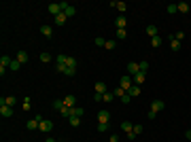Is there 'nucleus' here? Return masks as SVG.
<instances>
[{
	"instance_id": "22",
	"label": "nucleus",
	"mask_w": 191,
	"mask_h": 142,
	"mask_svg": "<svg viewBox=\"0 0 191 142\" xmlns=\"http://www.w3.org/2000/svg\"><path fill=\"white\" fill-rule=\"evenodd\" d=\"M51 59H53L51 53H47V51H43V53H40V62H43V64H49Z\"/></svg>"
},
{
	"instance_id": "14",
	"label": "nucleus",
	"mask_w": 191,
	"mask_h": 142,
	"mask_svg": "<svg viewBox=\"0 0 191 142\" xmlns=\"http://www.w3.org/2000/svg\"><path fill=\"white\" fill-rule=\"evenodd\" d=\"M40 34L45 36V38H51V36H53V28H51V25H40Z\"/></svg>"
},
{
	"instance_id": "25",
	"label": "nucleus",
	"mask_w": 191,
	"mask_h": 142,
	"mask_svg": "<svg viewBox=\"0 0 191 142\" xmlns=\"http://www.w3.org/2000/svg\"><path fill=\"white\" fill-rule=\"evenodd\" d=\"M128 94H130L132 98H136V95H140V87H138V85H132V87H130V91H128Z\"/></svg>"
},
{
	"instance_id": "26",
	"label": "nucleus",
	"mask_w": 191,
	"mask_h": 142,
	"mask_svg": "<svg viewBox=\"0 0 191 142\" xmlns=\"http://www.w3.org/2000/svg\"><path fill=\"white\" fill-rule=\"evenodd\" d=\"M147 34L151 36V38H153V36H157V25H153V24L147 25Z\"/></svg>"
},
{
	"instance_id": "28",
	"label": "nucleus",
	"mask_w": 191,
	"mask_h": 142,
	"mask_svg": "<svg viewBox=\"0 0 191 142\" xmlns=\"http://www.w3.org/2000/svg\"><path fill=\"white\" fill-rule=\"evenodd\" d=\"M161 43H164V40H161V38H159V34L157 36H153V38H151V45H153V47H161Z\"/></svg>"
},
{
	"instance_id": "12",
	"label": "nucleus",
	"mask_w": 191,
	"mask_h": 142,
	"mask_svg": "<svg viewBox=\"0 0 191 142\" xmlns=\"http://www.w3.org/2000/svg\"><path fill=\"white\" fill-rule=\"evenodd\" d=\"M108 121H110L108 110H100V112H98V123H106V125H108Z\"/></svg>"
},
{
	"instance_id": "29",
	"label": "nucleus",
	"mask_w": 191,
	"mask_h": 142,
	"mask_svg": "<svg viewBox=\"0 0 191 142\" xmlns=\"http://www.w3.org/2000/svg\"><path fill=\"white\" fill-rule=\"evenodd\" d=\"M113 94H115V98H119V100H121L128 91H125V89H121V87H117V89H113Z\"/></svg>"
},
{
	"instance_id": "15",
	"label": "nucleus",
	"mask_w": 191,
	"mask_h": 142,
	"mask_svg": "<svg viewBox=\"0 0 191 142\" xmlns=\"http://www.w3.org/2000/svg\"><path fill=\"white\" fill-rule=\"evenodd\" d=\"M58 66H62V64H58ZM64 66H66V68H70V70H77V59H74V57H66Z\"/></svg>"
},
{
	"instance_id": "31",
	"label": "nucleus",
	"mask_w": 191,
	"mask_h": 142,
	"mask_svg": "<svg viewBox=\"0 0 191 142\" xmlns=\"http://www.w3.org/2000/svg\"><path fill=\"white\" fill-rule=\"evenodd\" d=\"M68 121H70L72 127H79V125H81V117H70Z\"/></svg>"
},
{
	"instance_id": "10",
	"label": "nucleus",
	"mask_w": 191,
	"mask_h": 142,
	"mask_svg": "<svg viewBox=\"0 0 191 142\" xmlns=\"http://www.w3.org/2000/svg\"><path fill=\"white\" fill-rule=\"evenodd\" d=\"M49 13H51L53 17H58V15L62 13V4H60V2H53V4H49Z\"/></svg>"
},
{
	"instance_id": "19",
	"label": "nucleus",
	"mask_w": 191,
	"mask_h": 142,
	"mask_svg": "<svg viewBox=\"0 0 191 142\" xmlns=\"http://www.w3.org/2000/svg\"><path fill=\"white\" fill-rule=\"evenodd\" d=\"M170 47H172V51H179V49H180V40H176L174 34L170 36Z\"/></svg>"
},
{
	"instance_id": "5",
	"label": "nucleus",
	"mask_w": 191,
	"mask_h": 142,
	"mask_svg": "<svg viewBox=\"0 0 191 142\" xmlns=\"http://www.w3.org/2000/svg\"><path fill=\"white\" fill-rule=\"evenodd\" d=\"M11 62L13 59L9 57V55H2V57H0V74H4V70L11 66Z\"/></svg>"
},
{
	"instance_id": "45",
	"label": "nucleus",
	"mask_w": 191,
	"mask_h": 142,
	"mask_svg": "<svg viewBox=\"0 0 191 142\" xmlns=\"http://www.w3.org/2000/svg\"><path fill=\"white\" fill-rule=\"evenodd\" d=\"M45 142H55V138H47V140H45Z\"/></svg>"
},
{
	"instance_id": "17",
	"label": "nucleus",
	"mask_w": 191,
	"mask_h": 142,
	"mask_svg": "<svg viewBox=\"0 0 191 142\" xmlns=\"http://www.w3.org/2000/svg\"><path fill=\"white\" fill-rule=\"evenodd\" d=\"M15 59H17V62H19V64H26V62H28V51H19V53H17V55H15Z\"/></svg>"
},
{
	"instance_id": "24",
	"label": "nucleus",
	"mask_w": 191,
	"mask_h": 142,
	"mask_svg": "<svg viewBox=\"0 0 191 142\" xmlns=\"http://www.w3.org/2000/svg\"><path fill=\"white\" fill-rule=\"evenodd\" d=\"M113 100H115V94H113V91H106V94H102V102H113Z\"/></svg>"
},
{
	"instance_id": "3",
	"label": "nucleus",
	"mask_w": 191,
	"mask_h": 142,
	"mask_svg": "<svg viewBox=\"0 0 191 142\" xmlns=\"http://www.w3.org/2000/svg\"><path fill=\"white\" fill-rule=\"evenodd\" d=\"M132 85H134L132 76H130V74H123V76H121V81H119V87H121V89H125V91H130Z\"/></svg>"
},
{
	"instance_id": "7",
	"label": "nucleus",
	"mask_w": 191,
	"mask_h": 142,
	"mask_svg": "<svg viewBox=\"0 0 191 142\" xmlns=\"http://www.w3.org/2000/svg\"><path fill=\"white\" fill-rule=\"evenodd\" d=\"M2 104L15 106V104H17V98H15V95H4V98H0V106H2Z\"/></svg>"
},
{
	"instance_id": "4",
	"label": "nucleus",
	"mask_w": 191,
	"mask_h": 142,
	"mask_svg": "<svg viewBox=\"0 0 191 142\" xmlns=\"http://www.w3.org/2000/svg\"><path fill=\"white\" fill-rule=\"evenodd\" d=\"M38 130L45 131V134H49V131L53 130V121H49V119H43V121H40V125H38Z\"/></svg>"
},
{
	"instance_id": "43",
	"label": "nucleus",
	"mask_w": 191,
	"mask_h": 142,
	"mask_svg": "<svg viewBox=\"0 0 191 142\" xmlns=\"http://www.w3.org/2000/svg\"><path fill=\"white\" fill-rule=\"evenodd\" d=\"M94 100L96 102H102V94H94Z\"/></svg>"
},
{
	"instance_id": "9",
	"label": "nucleus",
	"mask_w": 191,
	"mask_h": 142,
	"mask_svg": "<svg viewBox=\"0 0 191 142\" xmlns=\"http://www.w3.org/2000/svg\"><path fill=\"white\" fill-rule=\"evenodd\" d=\"M0 117H4V119L13 117V106H7V104H2V106H0Z\"/></svg>"
},
{
	"instance_id": "21",
	"label": "nucleus",
	"mask_w": 191,
	"mask_h": 142,
	"mask_svg": "<svg viewBox=\"0 0 191 142\" xmlns=\"http://www.w3.org/2000/svg\"><path fill=\"white\" fill-rule=\"evenodd\" d=\"M66 21H68V17H66L64 13H60V15L55 17V25H64V24H66Z\"/></svg>"
},
{
	"instance_id": "44",
	"label": "nucleus",
	"mask_w": 191,
	"mask_h": 142,
	"mask_svg": "<svg viewBox=\"0 0 191 142\" xmlns=\"http://www.w3.org/2000/svg\"><path fill=\"white\" fill-rule=\"evenodd\" d=\"M185 136H187V140H191V130H187V131H185Z\"/></svg>"
},
{
	"instance_id": "18",
	"label": "nucleus",
	"mask_w": 191,
	"mask_h": 142,
	"mask_svg": "<svg viewBox=\"0 0 191 142\" xmlns=\"http://www.w3.org/2000/svg\"><path fill=\"white\" fill-rule=\"evenodd\" d=\"M38 125H40V121H38V119H30V121L26 123V127H28V130H38Z\"/></svg>"
},
{
	"instance_id": "33",
	"label": "nucleus",
	"mask_w": 191,
	"mask_h": 142,
	"mask_svg": "<svg viewBox=\"0 0 191 142\" xmlns=\"http://www.w3.org/2000/svg\"><path fill=\"white\" fill-rule=\"evenodd\" d=\"M128 38V32L125 30H117V40H125Z\"/></svg>"
},
{
	"instance_id": "2",
	"label": "nucleus",
	"mask_w": 191,
	"mask_h": 142,
	"mask_svg": "<svg viewBox=\"0 0 191 142\" xmlns=\"http://www.w3.org/2000/svg\"><path fill=\"white\" fill-rule=\"evenodd\" d=\"M164 108H166V102H164V100H153V102H151V110H149V112L157 115V112H159V110H164Z\"/></svg>"
},
{
	"instance_id": "39",
	"label": "nucleus",
	"mask_w": 191,
	"mask_h": 142,
	"mask_svg": "<svg viewBox=\"0 0 191 142\" xmlns=\"http://www.w3.org/2000/svg\"><path fill=\"white\" fill-rule=\"evenodd\" d=\"M121 102H123V104H130V102H132V95H130V94H125L123 98H121Z\"/></svg>"
},
{
	"instance_id": "35",
	"label": "nucleus",
	"mask_w": 191,
	"mask_h": 142,
	"mask_svg": "<svg viewBox=\"0 0 191 142\" xmlns=\"http://www.w3.org/2000/svg\"><path fill=\"white\" fill-rule=\"evenodd\" d=\"M168 13H170V15H174V13L179 11V7H176V4H168V9H166Z\"/></svg>"
},
{
	"instance_id": "11",
	"label": "nucleus",
	"mask_w": 191,
	"mask_h": 142,
	"mask_svg": "<svg viewBox=\"0 0 191 142\" xmlns=\"http://www.w3.org/2000/svg\"><path fill=\"white\" fill-rule=\"evenodd\" d=\"M115 25H117V30H125V25H128V19H125V15H119V17L115 19Z\"/></svg>"
},
{
	"instance_id": "38",
	"label": "nucleus",
	"mask_w": 191,
	"mask_h": 142,
	"mask_svg": "<svg viewBox=\"0 0 191 142\" xmlns=\"http://www.w3.org/2000/svg\"><path fill=\"white\" fill-rule=\"evenodd\" d=\"M147 70H149V62L142 59V62H140V72H147Z\"/></svg>"
},
{
	"instance_id": "40",
	"label": "nucleus",
	"mask_w": 191,
	"mask_h": 142,
	"mask_svg": "<svg viewBox=\"0 0 191 142\" xmlns=\"http://www.w3.org/2000/svg\"><path fill=\"white\" fill-rule=\"evenodd\" d=\"M174 38H176V40H183V38H185V32H183V30H179V32L174 34Z\"/></svg>"
},
{
	"instance_id": "8",
	"label": "nucleus",
	"mask_w": 191,
	"mask_h": 142,
	"mask_svg": "<svg viewBox=\"0 0 191 142\" xmlns=\"http://www.w3.org/2000/svg\"><path fill=\"white\" fill-rule=\"evenodd\" d=\"M138 72H140V64H138V62H130V64H128V74L134 76V74H138Z\"/></svg>"
},
{
	"instance_id": "6",
	"label": "nucleus",
	"mask_w": 191,
	"mask_h": 142,
	"mask_svg": "<svg viewBox=\"0 0 191 142\" xmlns=\"http://www.w3.org/2000/svg\"><path fill=\"white\" fill-rule=\"evenodd\" d=\"M132 81H134V85L142 87V83L147 81V72H138V74H134V76H132Z\"/></svg>"
},
{
	"instance_id": "34",
	"label": "nucleus",
	"mask_w": 191,
	"mask_h": 142,
	"mask_svg": "<svg viewBox=\"0 0 191 142\" xmlns=\"http://www.w3.org/2000/svg\"><path fill=\"white\" fill-rule=\"evenodd\" d=\"M104 47H106L108 51H113V49L117 47V40H106V45H104Z\"/></svg>"
},
{
	"instance_id": "41",
	"label": "nucleus",
	"mask_w": 191,
	"mask_h": 142,
	"mask_svg": "<svg viewBox=\"0 0 191 142\" xmlns=\"http://www.w3.org/2000/svg\"><path fill=\"white\" fill-rule=\"evenodd\" d=\"M106 130H108L106 123H98V131H106Z\"/></svg>"
},
{
	"instance_id": "16",
	"label": "nucleus",
	"mask_w": 191,
	"mask_h": 142,
	"mask_svg": "<svg viewBox=\"0 0 191 142\" xmlns=\"http://www.w3.org/2000/svg\"><path fill=\"white\" fill-rule=\"evenodd\" d=\"M62 100H64V104H66L68 108H74V106H77V100H74V95H66V98H62Z\"/></svg>"
},
{
	"instance_id": "1",
	"label": "nucleus",
	"mask_w": 191,
	"mask_h": 142,
	"mask_svg": "<svg viewBox=\"0 0 191 142\" xmlns=\"http://www.w3.org/2000/svg\"><path fill=\"white\" fill-rule=\"evenodd\" d=\"M62 4V13L66 15V17H74L77 15V9L72 7V4H68V2H60Z\"/></svg>"
},
{
	"instance_id": "37",
	"label": "nucleus",
	"mask_w": 191,
	"mask_h": 142,
	"mask_svg": "<svg viewBox=\"0 0 191 142\" xmlns=\"http://www.w3.org/2000/svg\"><path fill=\"white\" fill-rule=\"evenodd\" d=\"M30 106H32V100L26 98V100H24V110H30Z\"/></svg>"
},
{
	"instance_id": "23",
	"label": "nucleus",
	"mask_w": 191,
	"mask_h": 142,
	"mask_svg": "<svg viewBox=\"0 0 191 142\" xmlns=\"http://www.w3.org/2000/svg\"><path fill=\"white\" fill-rule=\"evenodd\" d=\"M176 7H179V13H189L191 11V7L187 4V2H179Z\"/></svg>"
},
{
	"instance_id": "13",
	"label": "nucleus",
	"mask_w": 191,
	"mask_h": 142,
	"mask_svg": "<svg viewBox=\"0 0 191 142\" xmlns=\"http://www.w3.org/2000/svg\"><path fill=\"white\" fill-rule=\"evenodd\" d=\"M94 91L96 94H106V83H104V81H96Z\"/></svg>"
},
{
	"instance_id": "27",
	"label": "nucleus",
	"mask_w": 191,
	"mask_h": 142,
	"mask_svg": "<svg viewBox=\"0 0 191 142\" xmlns=\"http://www.w3.org/2000/svg\"><path fill=\"white\" fill-rule=\"evenodd\" d=\"M64 106H66V104H64V100H62V98H55V100H53V108H58V110H62Z\"/></svg>"
},
{
	"instance_id": "30",
	"label": "nucleus",
	"mask_w": 191,
	"mask_h": 142,
	"mask_svg": "<svg viewBox=\"0 0 191 142\" xmlns=\"http://www.w3.org/2000/svg\"><path fill=\"white\" fill-rule=\"evenodd\" d=\"M83 112H85L83 108H79V106H74V108H72V115H70V117H83Z\"/></svg>"
},
{
	"instance_id": "36",
	"label": "nucleus",
	"mask_w": 191,
	"mask_h": 142,
	"mask_svg": "<svg viewBox=\"0 0 191 142\" xmlns=\"http://www.w3.org/2000/svg\"><path fill=\"white\" fill-rule=\"evenodd\" d=\"M96 45H98V47H104V45H106V40H104V38H102V36H98V38H96L94 40Z\"/></svg>"
},
{
	"instance_id": "20",
	"label": "nucleus",
	"mask_w": 191,
	"mask_h": 142,
	"mask_svg": "<svg viewBox=\"0 0 191 142\" xmlns=\"http://www.w3.org/2000/svg\"><path fill=\"white\" fill-rule=\"evenodd\" d=\"M121 130L125 131V134H130V131L134 130V123H130V121H123V123H121Z\"/></svg>"
},
{
	"instance_id": "32",
	"label": "nucleus",
	"mask_w": 191,
	"mask_h": 142,
	"mask_svg": "<svg viewBox=\"0 0 191 142\" xmlns=\"http://www.w3.org/2000/svg\"><path fill=\"white\" fill-rule=\"evenodd\" d=\"M19 66H21V64H19V62H17V59H13V62H11V66H9V70H13V72H17V70H19Z\"/></svg>"
},
{
	"instance_id": "42",
	"label": "nucleus",
	"mask_w": 191,
	"mask_h": 142,
	"mask_svg": "<svg viewBox=\"0 0 191 142\" xmlns=\"http://www.w3.org/2000/svg\"><path fill=\"white\" fill-rule=\"evenodd\" d=\"M108 142H119V134H113V136H110V140Z\"/></svg>"
}]
</instances>
